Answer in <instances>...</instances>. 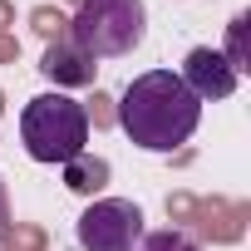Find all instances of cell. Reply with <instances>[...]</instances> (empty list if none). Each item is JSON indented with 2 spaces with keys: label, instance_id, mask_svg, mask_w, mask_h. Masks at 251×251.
<instances>
[{
  "label": "cell",
  "instance_id": "5",
  "mask_svg": "<svg viewBox=\"0 0 251 251\" xmlns=\"http://www.w3.org/2000/svg\"><path fill=\"white\" fill-rule=\"evenodd\" d=\"M182 84H187V94L202 103V99H231L236 94V69L222 59V50H212V45H197L187 59H182V74H177Z\"/></svg>",
  "mask_w": 251,
  "mask_h": 251
},
{
  "label": "cell",
  "instance_id": "6",
  "mask_svg": "<svg viewBox=\"0 0 251 251\" xmlns=\"http://www.w3.org/2000/svg\"><path fill=\"white\" fill-rule=\"evenodd\" d=\"M40 69H45L50 79H59V84H89V79H94V59H89L79 45H50L45 59H40Z\"/></svg>",
  "mask_w": 251,
  "mask_h": 251
},
{
  "label": "cell",
  "instance_id": "9",
  "mask_svg": "<svg viewBox=\"0 0 251 251\" xmlns=\"http://www.w3.org/2000/svg\"><path fill=\"white\" fill-rule=\"evenodd\" d=\"M133 251H202V246H197L187 231H173V226H163V231H143Z\"/></svg>",
  "mask_w": 251,
  "mask_h": 251
},
{
  "label": "cell",
  "instance_id": "8",
  "mask_svg": "<svg viewBox=\"0 0 251 251\" xmlns=\"http://www.w3.org/2000/svg\"><path fill=\"white\" fill-rule=\"evenodd\" d=\"M64 168H69V187H74V192H94V187H103V177H108V163H103V158L84 163V153H79L74 163H64Z\"/></svg>",
  "mask_w": 251,
  "mask_h": 251
},
{
  "label": "cell",
  "instance_id": "2",
  "mask_svg": "<svg viewBox=\"0 0 251 251\" xmlns=\"http://www.w3.org/2000/svg\"><path fill=\"white\" fill-rule=\"evenodd\" d=\"M20 143L35 163H74L89 143V108L69 94H35L20 108Z\"/></svg>",
  "mask_w": 251,
  "mask_h": 251
},
{
  "label": "cell",
  "instance_id": "3",
  "mask_svg": "<svg viewBox=\"0 0 251 251\" xmlns=\"http://www.w3.org/2000/svg\"><path fill=\"white\" fill-rule=\"evenodd\" d=\"M69 35L89 59H118V54H133L143 45L148 10H143V0H79Z\"/></svg>",
  "mask_w": 251,
  "mask_h": 251
},
{
  "label": "cell",
  "instance_id": "10",
  "mask_svg": "<svg viewBox=\"0 0 251 251\" xmlns=\"http://www.w3.org/2000/svg\"><path fill=\"white\" fill-rule=\"evenodd\" d=\"M5 231H10V212H5V187H0V241H5Z\"/></svg>",
  "mask_w": 251,
  "mask_h": 251
},
{
  "label": "cell",
  "instance_id": "4",
  "mask_svg": "<svg viewBox=\"0 0 251 251\" xmlns=\"http://www.w3.org/2000/svg\"><path fill=\"white\" fill-rule=\"evenodd\" d=\"M74 236L84 251H133L143 236V207L128 197H99L79 212Z\"/></svg>",
  "mask_w": 251,
  "mask_h": 251
},
{
  "label": "cell",
  "instance_id": "7",
  "mask_svg": "<svg viewBox=\"0 0 251 251\" xmlns=\"http://www.w3.org/2000/svg\"><path fill=\"white\" fill-rule=\"evenodd\" d=\"M246 25H251V15L241 10V15H236V20L226 25V50H222V59H226V64L236 69V79H241V74L251 69V59H246Z\"/></svg>",
  "mask_w": 251,
  "mask_h": 251
},
{
  "label": "cell",
  "instance_id": "1",
  "mask_svg": "<svg viewBox=\"0 0 251 251\" xmlns=\"http://www.w3.org/2000/svg\"><path fill=\"white\" fill-rule=\"evenodd\" d=\"M202 123V103L187 94V84L173 69L138 74L118 99V128L128 133L143 153H173L182 148Z\"/></svg>",
  "mask_w": 251,
  "mask_h": 251
}]
</instances>
